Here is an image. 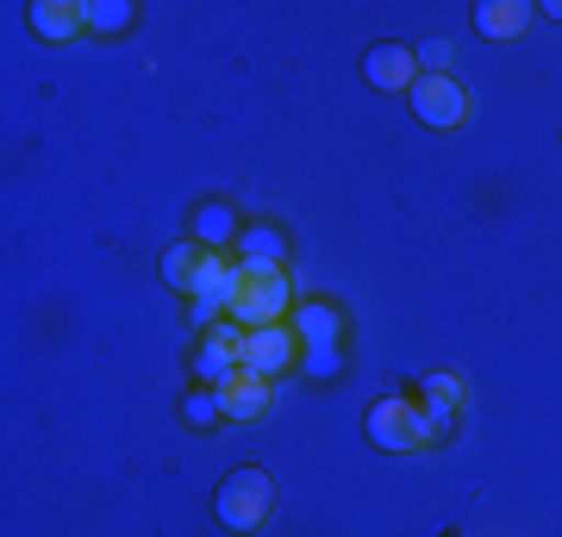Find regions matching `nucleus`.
<instances>
[{
	"mask_svg": "<svg viewBox=\"0 0 562 537\" xmlns=\"http://www.w3.org/2000/svg\"><path fill=\"white\" fill-rule=\"evenodd\" d=\"M225 532H262L276 518V476L269 469H232L220 481V500H213Z\"/></svg>",
	"mask_w": 562,
	"mask_h": 537,
	"instance_id": "1",
	"label": "nucleus"
},
{
	"mask_svg": "<svg viewBox=\"0 0 562 537\" xmlns=\"http://www.w3.org/2000/svg\"><path fill=\"white\" fill-rule=\"evenodd\" d=\"M362 438L375 444V450H394V457L438 444V438H431V418H425V406H419V400H406V394L375 400V406H369V418H362Z\"/></svg>",
	"mask_w": 562,
	"mask_h": 537,
	"instance_id": "2",
	"label": "nucleus"
},
{
	"mask_svg": "<svg viewBox=\"0 0 562 537\" xmlns=\"http://www.w3.org/2000/svg\"><path fill=\"white\" fill-rule=\"evenodd\" d=\"M288 306H294V281H288V269H244V288H238V300H232V325H244V332L281 325Z\"/></svg>",
	"mask_w": 562,
	"mask_h": 537,
	"instance_id": "3",
	"label": "nucleus"
},
{
	"mask_svg": "<svg viewBox=\"0 0 562 537\" xmlns=\"http://www.w3.org/2000/svg\"><path fill=\"white\" fill-rule=\"evenodd\" d=\"M238 362L250 369V376H262V381L288 376V369L301 362V332H294L288 318H281V325H257V332H244Z\"/></svg>",
	"mask_w": 562,
	"mask_h": 537,
	"instance_id": "4",
	"label": "nucleus"
},
{
	"mask_svg": "<svg viewBox=\"0 0 562 537\" xmlns=\"http://www.w3.org/2000/svg\"><path fill=\"white\" fill-rule=\"evenodd\" d=\"M406 100H413V120L431 125V132H450V125L469 120V88L457 76H419Z\"/></svg>",
	"mask_w": 562,
	"mask_h": 537,
	"instance_id": "5",
	"label": "nucleus"
},
{
	"mask_svg": "<svg viewBox=\"0 0 562 537\" xmlns=\"http://www.w3.org/2000/svg\"><path fill=\"white\" fill-rule=\"evenodd\" d=\"M362 81L382 88V94H413V81H419V51H413V44H375V51L362 57Z\"/></svg>",
	"mask_w": 562,
	"mask_h": 537,
	"instance_id": "6",
	"label": "nucleus"
},
{
	"mask_svg": "<svg viewBox=\"0 0 562 537\" xmlns=\"http://www.w3.org/2000/svg\"><path fill=\"white\" fill-rule=\"evenodd\" d=\"M462 400H469V388H462V376H450V369H438V376L419 381V406L425 418H431V438H450V418L462 413Z\"/></svg>",
	"mask_w": 562,
	"mask_h": 537,
	"instance_id": "7",
	"label": "nucleus"
},
{
	"mask_svg": "<svg viewBox=\"0 0 562 537\" xmlns=\"http://www.w3.org/2000/svg\"><path fill=\"white\" fill-rule=\"evenodd\" d=\"M338 332H344V318H338V306H306V318H301V344H306V357H313V369L319 376H331L338 369Z\"/></svg>",
	"mask_w": 562,
	"mask_h": 537,
	"instance_id": "8",
	"label": "nucleus"
},
{
	"mask_svg": "<svg viewBox=\"0 0 562 537\" xmlns=\"http://www.w3.org/2000/svg\"><path fill=\"white\" fill-rule=\"evenodd\" d=\"M238 344H244V325H213V338L194 350V376L213 381V388H220V381H232V376L244 369V362H238Z\"/></svg>",
	"mask_w": 562,
	"mask_h": 537,
	"instance_id": "9",
	"label": "nucleus"
},
{
	"mask_svg": "<svg viewBox=\"0 0 562 537\" xmlns=\"http://www.w3.org/2000/svg\"><path fill=\"white\" fill-rule=\"evenodd\" d=\"M238 288H244V262H225L220 250H206V262H201V276H194V294H188V300H206V306L232 313Z\"/></svg>",
	"mask_w": 562,
	"mask_h": 537,
	"instance_id": "10",
	"label": "nucleus"
},
{
	"mask_svg": "<svg viewBox=\"0 0 562 537\" xmlns=\"http://www.w3.org/2000/svg\"><path fill=\"white\" fill-rule=\"evenodd\" d=\"M32 32L44 44H76L88 32V13H81V0H32Z\"/></svg>",
	"mask_w": 562,
	"mask_h": 537,
	"instance_id": "11",
	"label": "nucleus"
},
{
	"mask_svg": "<svg viewBox=\"0 0 562 537\" xmlns=\"http://www.w3.org/2000/svg\"><path fill=\"white\" fill-rule=\"evenodd\" d=\"M213 394H220L225 418H262V413H269V400H276V388H269L262 376H250V369H238V376L220 381Z\"/></svg>",
	"mask_w": 562,
	"mask_h": 537,
	"instance_id": "12",
	"label": "nucleus"
},
{
	"mask_svg": "<svg viewBox=\"0 0 562 537\" xmlns=\"http://www.w3.org/2000/svg\"><path fill=\"white\" fill-rule=\"evenodd\" d=\"M525 25H531V7H525V0H482V7H475V32L494 38V44L525 38Z\"/></svg>",
	"mask_w": 562,
	"mask_h": 537,
	"instance_id": "13",
	"label": "nucleus"
},
{
	"mask_svg": "<svg viewBox=\"0 0 562 537\" xmlns=\"http://www.w3.org/2000/svg\"><path fill=\"white\" fill-rule=\"evenodd\" d=\"M238 262L244 269H281L288 262V238L276 225H250V232H238Z\"/></svg>",
	"mask_w": 562,
	"mask_h": 537,
	"instance_id": "14",
	"label": "nucleus"
},
{
	"mask_svg": "<svg viewBox=\"0 0 562 537\" xmlns=\"http://www.w3.org/2000/svg\"><path fill=\"white\" fill-rule=\"evenodd\" d=\"M201 262H206V244L194 238H181L162 250V288H181V294H194V276H201Z\"/></svg>",
	"mask_w": 562,
	"mask_h": 537,
	"instance_id": "15",
	"label": "nucleus"
},
{
	"mask_svg": "<svg viewBox=\"0 0 562 537\" xmlns=\"http://www.w3.org/2000/svg\"><path fill=\"white\" fill-rule=\"evenodd\" d=\"M194 244H206V250H225V244H238V213H232L225 200H206L201 213H194Z\"/></svg>",
	"mask_w": 562,
	"mask_h": 537,
	"instance_id": "16",
	"label": "nucleus"
},
{
	"mask_svg": "<svg viewBox=\"0 0 562 537\" xmlns=\"http://www.w3.org/2000/svg\"><path fill=\"white\" fill-rule=\"evenodd\" d=\"M81 13H88V32H106V38L138 20V7H132V0H81Z\"/></svg>",
	"mask_w": 562,
	"mask_h": 537,
	"instance_id": "17",
	"label": "nucleus"
},
{
	"mask_svg": "<svg viewBox=\"0 0 562 537\" xmlns=\"http://www.w3.org/2000/svg\"><path fill=\"white\" fill-rule=\"evenodd\" d=\"M188 425H213V418H225V406H220V394H188Z\"/></svg>",
	"mask_w": 562,
	"mask_h": 537,
	"instance_id": "18",
	"label": "nucleus"
},
{
	"mask_svg": "<svg viewBox=\"0 0 562 537\" xmlns=\"http://www.w3.org/2000/svg\"><path fill=\"white\" fill-rule=\"evenodd\" d=\"M188 318H194V325H213V318H220V306H206V300H194V306H188Z\"/></svg>",
	"mask_w": 562,
	"mask_h": 537,
	"instance_id": "19",
	"label": "nucleus"
},
{
	"mask_svg": "<svg viewBox=\"0 0 562 537\" xmlns=\"http://www.w3.org/2000/svg\"><path fill=\"white\" fill-rule=\"evenodd\" d=\"M550 20H562V0H550Z\"/></svg>",
	"mask_w": 562,
	"mask_h": 537,
	"instance_id": "20",
	"label": "nucleus"
}]
</instances>
